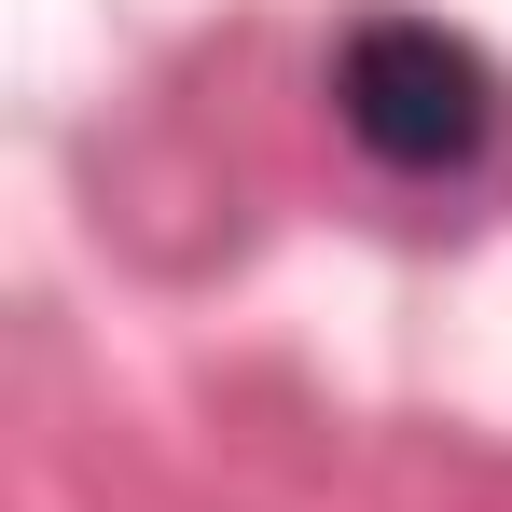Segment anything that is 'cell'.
<instances>
[{
	"mask_svg": "<svg viewBox=\"0 0 512 512\" xmlns=\"http://www.w3.org/2000/svg\"><path fill=\"white\" fill-rule=\"evenodd\" d=\"M333 97H346V139L402 180H457L485 139H499V70L485 42H457L443 14H374L346 28L333 56Z\"/></svg>",
	"mask_w": 512,
	"mask_h": 512,
	"instance_id": "6da1fadb",
	"label": "cell"
}]
</instances>
